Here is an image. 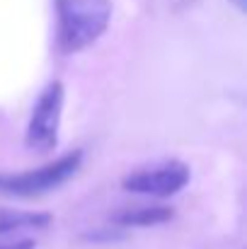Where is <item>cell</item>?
Wrapping results in <instances>:
<instances>
[{
    "mask_svg": "<svg viewBox=\"0 0 247 249\" xmlns=\"http://www.w3.org/2000/svg\"><path fill=\"white\" fill-rule=\"evenodd\" d=\"M51 223H54L51 213L0 208V237L15 235V232H24V230H46Z\"/></svg>",
    "mask_w": 247,
    "mask_h": 249,
    "instance_id": "obj_6",
    "label": "cell"
},
{
    "mask_svg": "<svg viewBox=\"0 0 247 249\" xmlns=\"http://www.w3.org/2000/svg\"><path fill=\"white\" fill-rule=\"evenodd\" d=\"M191 179V169L182 160H167L163 165L146 167L138 172H131L121 179V186L131 194L141 196H155V198H167L179 194Z\"/></svg>",
    "mask_w": 247,
    "mask_h": 249,
    "instance_id": "obj_4",
    "label": "cell"
},
{
    "mask_svg": "<svg viewBox=\"0 0 247 249\" xmlns=\"http://www.w3.org/2000/svg\"><path fill=\"white\" fill-rule=\"evenodd\" d=\"M230 2H235V7H238L240 12H245L247 10V0H230Z\"/></svg>",
    "mask_w": 247,
    "mask_h": 249,
    "instance_id": "obj_8",
    "label": "cell"
},
{
    "mask_svg": "<svg viewBox=\"0 0 247 249\" xmlns=\"http://www.w3.org/2000/svg\"><path fill=\"white\" fill-rule=\"evenodd\" d=\"M82 165V150H71L61 155L58 160L41 165L37 169H27L19 174H0V191L12 194V196H41L61 184H66Z\"/></svg>",
    "mask_w": 247,
    "mask_h": 249,
    "instance_id": "obj_2",
    "label": "cell"
},
{
    "mask_svg": "<svg viewBox=\"0 0 247 249\" xmlns=\"http://www.w3.org/2000/svg\"><path fill=\"white\" fill-rule=\"evenodd\" d=\"M63 102H66V87L61 80L49 83L27 124V133H24V143L29 150L34 153H51L58 145V131H61V116H63Z\"/></svg>",
    "mask_w": 247,
    "mask_h": 249,
    "instance_id": "obj_3",
    "label": "cell"
},
{
    "mask_svg": "<svg viewBox=\"0 0 247 249\" xmlns=\"http://www.w3.org/2000/svg\"><path fill=\"white\" fill-rule=\"evenodd\" d=\"M56 41L61 53L92 46L112 22V0H56Z\"/></svg>",
    "mask_w": 247,
    "mask_h": 249,
    "instance_id": "obj_1",
    "label": "cell"
},
{
    "mask_svg": "<svg viewBox=\"0 0 247 249\" xmlns=\"http://www.w3.org/2000/svg\"><path fill=\"white\" fill-rule=\"evenodd\" d=\"M174 218L172 208L165 206H136V208H121L116 213H112V225L129 230V228H153V225H163Z\"/></svg>",
    "mask_w": 247,
    "mask_h": 249,
    "instance_id": "obj_5",
    "label": "cell"
},
{
    "mask_svg": "<svg viewBox=\"0 0 247 249\" xmlns=\"http://www.w3.org/2000/svg\"><path fill=\"white\" fill-rule=\"evenodd\" d=\"M37 245L32 240H19V242H12V245H0V249H34Z\"/></svg>",
    "mask_w": 247,
    "mask_h": 249,
    "instance_id": "obj_7",
    "label": "cell"
}]
</instances>
